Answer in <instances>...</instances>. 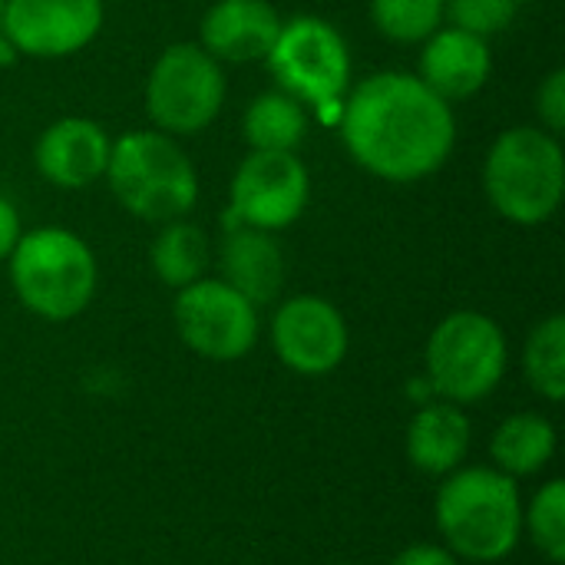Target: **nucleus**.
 I'll list each match as a JSON object with an SVG mask.
<instances>
[{
	"label": "nucleus",
	"mask_w": 565,
	"mask_h": 565,
	"mask_svg": "<svg viewBox=\"0 0 565 565\" xmlns=\"http://www.w3.org/2000/svg\"><path fill=\"white\" fill-rule=\"evenodd\" d=\"M338 129L348 156L394 185L440 172L457 146L454 106L404 70H381L354 83L341 103Z\"/></svg>",
	"instance_id": "f257e3e1"
},
{
	"label": "nucleus",
	"mask_w": 565,
	"mask_h": 565,
	"mask_svg": "<svg viewBox=\"0 0 565 565\" xmlns=\"http://www.w3.org/2000/svg\"><path fill=\"white\" fill-rule=\"evenodd\" d=\"M152 271L166 288H185L199 278H205L209 262H212V248H209V235L192 225L189 218H175L166 222L152 242L149 252Z\"/></svg>",
	"instance_id": "aec40b11"
},
{
	"label": "nucleus",
	"mask_w": 565,
	"mask_h": 565,
	"mask_svg": "<svg viewBox=\"0 0 565 565\" xmlns=\"http://www.w3.org/2000/svg\"><path fill=\"white\" fill-rule=\"evenodd\" d=\"M371 23L394 43H424L444 26V0H371Z\"/></svg>",
	"instance_id": "4be33fe9"
},
{
	"label": "nucleus",
	"mask_w": 565,
	"mask_h": 565,
	"mask_svg": "<svg viewBox=\"0 0 565 565\" xmlns=\"http://www.w3.org/2000/svg\"><path fill=\"white\" fill-rule=\"evenodd\" d=\"M113 199L142 222L185 218L199 202V172L185 149L159 129L122 132L106 162Z\"/></svg>",
	"instance_id": "7ed1b4c3"
},
{
	"label": "nucleus",
	"mask_w": 565,
	"mask_h": 565,
	"mask_svg": "<svg viewBox=\"0 0 565 565\" xmlns=\"http://www.w3.org/2000/svg\"><path fill=\"white\" fill-rule=\"evenodd\" d=\"M483 192L513 225H546L565 195V152L543 126L503 129L483 162Z\"/></svg>",
	"instance_id": "20e7f679"
},
{
	"label": "nucleus",
	"mask_w": 565,
	"mask_h": 565,
	"mask_svg": "<svg viewBox=\"0 0 565 565\" xmlns=\"http://www.w3.org/2000/svg\"><path fill=\"white\" fill-rule=\"evenodd\" d=\"M510 348L503 328L483 311H454L427 338L424 371L434 394L463 407L490 397L507 374Z\"/></svg>",
	"instance_id": "423d86ee"
},
{
	"label": "nucleus",
	"mask_w": 565,
	"mask_h": 565,
	"mask_svg": "<svg viewBox=\"0 0 565 565\" xmlns=\"http://www.w3.org/2000/svg\"><path fill=\"white\" fill-rule=\"evenodd\" d=\"M3 7H7V0H0V23H3Z\"/></svg>",
	"instance_id": "c85d7f7f"
},
{
	"label": "nucleus",
	"mask_w": 565,
	"mask_h": 565,
	"mask_svg": "<svg viewBox=\"0 0 565 565\" xmlns=\"http://www.w3.org/2000/svg\"><path fill=\"white\" fill-rule=\"evenodd\" d=\"M391 565H460V559L447 546L417 543V546H407Z\"/></svg>",
	"instance_id": "a878e982"
},
{
	"label": "nucleus",
	"mask_w": 565,
	"mask_h": 565,
	"mask_svg": "<svg viewBox=\"0 0 565 565\" xmlns=\"http://www.w3.org/2000/svg\"><path fill=\"white\" fill-rule=\"evenodd\" d=\"M7 262L17 301L43 321H70L96 295V255L70 228L40 225L23 232Z\"/></svg>",
	"instance_id": "39448f33"
},
{
	"label": "nucleus",
	"mask_w": 565,
	"mask_h": 565,
	"mask_svg": "<svg viewBox=\"0 0 565 565\" xmlns=\"http://www.w3.org/2000/svg\"><path fill=\"white\" fill-rule=\"evenodd\" d=\"M516 10L513 0H444V23L490 40L513 23Z\"/></svg>",
	"instance_id": "b1692460"
},
{
	"label": "nucleus",
	"mask_w": 565,
	"mask_h": 565,
	"mask_svg": "<svg viewBox=\"0 0 565 565\" xmlns=\"http://www.w3.org/2000/svg\"><path fill=\"white\" fill-rule=\"evenodd\" d=\"M490 454L500 473L507 477H533L550 467L556 454V427L533 411L510 414L490 440Z\"/></svg>",
	"instance_id": "6ab92c4d"
},
{
	"label": "nucleus",
	"mask_w": 565,
	"mask_h": 565,
	"mask_svg": "<svg viewBox=\"0 0 565 565\" xmlns=\"http://www.w3.org/2000/svg\"><path fill=\"white\" fill-rule=\"evenodd\" d=\"M281 23L271 0H215L199 23V46L218 63H258L275 46Z\"/></svg>",
	"instance_id": "4468645a"
},
{
	"label": "nucleus",
	"mask_w": 565,
	"mask_h": 565,
	"mask_svg": "<svg viewBox=\"0 0 565 565\" xmlns=\"http://www.w3.org/2000/svg\"><path fill=\"white\" fill-rule=\"evenodd\" d=\"M308 106L285 89L258 93L242 116V139L252 152H295L308 136Z\"/></svg>",
	"instance_id": "a211bd4d"
},
{
	"label": "nucleus",
	"mask_w": 565,
	"mask_h": 565,
	"mask_svg": "<svg viewBox=\"0 0 565 565\" xmlns=\"http://www.w3.org/2000/svg\"><path fill=\"white\" fill-rule=\"evenodd\" d=\"M228 96L225 70L218 60H212L199 43H169L146 79V113L152 119V129L182 139L205 132Z\"/></svg>",
	"instance_id": "0eeeda50"
},
{
	"label": "nucleus",
	"mask_w": 565,
	"mask_h": 565,
	"mask_svg": "<svg viewBox=\"0 0 565 565\" xmlns=\"http://www.w3.org/2000/svg\"><path fill=\"white\" fill-rule=\"evenodd\" d=\"M513 3H516V7H520V3H536V0H513Z\"/></svg>",
	"instance_id": "c756f323"
},
{
	"label": "nucleus",
	"mask_w": 565,
	"mask_h": 565,
	"mask_svg": "<svg viewBox=\"0 0 565 565\" xmlns=\"http://www.w3.org/2000/svg\"><path fill=\"white\" fill-rule=\"evenodd\" d=\"M103 30V0H7L0 36L13 53L63 60L86 50Z\"/></svg>",
	"instance_id": "9b49d317"
},
{
	"label": "nucleus",
	"mask_w": 565,
	"mask_h": 565,
	"mask_svg": "<svg viewBox=\"0 0 565 565\" xmlns=\"http://www.w3.org/2000/svg\"><path fill=\"white\" fill-rule=\"evenodd\" d=\"M265 63L278 79V89L291 93L308 109L321 116L331 109L341 113L351 89V53L334 23L308 13L285 20Z\"/></svg>",
	"instance_id": "6e6552de"
},
{
	"label": "nucleus",
	"mask_w": 565,
	"mask_h": 565,
	"mask_svg": "<svg viewBox=\"0 0 565 565\" xmlns=\"http://www.w3.org/2000/svg\"><path fill=\"white\" fill-rule=\"evenodd\" d=\"M493 73L490 40L460 26H440L420 43L417 76L450 106L477 96Z\"/></svg>",
	"instance_id": "2eb2a0df"
},
{
	"label": "nucleus",
	"mask_w": 565,
	"mask_h": 565,
	"mask_svg": "<svg viewBox=\"0 0 565 565\" xmlns=\"http://www.w3.org/2000/svg\"><path fill=\"white\" fill-rule=\"evenodd\" d=\"M470 417L450 401L424 404L407 427V457L427 477H447L460 470L470 450Z\"/></svg>",
	"instance_id": "f3484780"
},
{
	"label": "nucleus",
	"mask_w": 565,
	"mask_h": 565,
	"mask_svg": "<svg viewBox=\"0 0 565 565\" xmlns=\"http://www.w3.org/2000/svg\"><path fill=\"white\" fill-rule=\"evenodd\" d=\"M523 371L530 387L546 397L550 404H559L565 397V318L550 315L543 318L523 348Z\"/></svg>",
	"instance_id": "412c9836"
},
{
	"label": "nucleus",
	"mask_w": 565,
	"mask_h": 565,
	"mask_svg": "<svg viewBox=\"0 0 565 565\" xmlns=\"http://www.w3.org/2000/svg\"><path fill=\"white\" fill-rule=\"evenodd\" d=\"M218 278L245 295L255 308L271 305L285 285V252L275 242V232L228 222L218 248Z\"/></svg>",
	"instance_id": "dca6fc26"
},
{
	"label": "nucleus",
	"mask_w": 565,
	"mask_h": 565,
	"mask_svg": "<svg viewBox=\"0 0 565 565\" xmlns=\"http://www.w3.org/2000/svg\"><path fill=\"white\" fill-rule=\"evenodd\" d=\"M348 344L344 315L321 295H295L281 301L271 318V348L278 361L301 377H321L341 367Z\"/></svg>",
	"instance_id": "f8f14e48"
},
{
	"label": "nucleus",
	"mask_w": 565,
	"mask_h": 565,
	"mask_svg": "<svg viewBox=\"0 0 565 565\" xmlns=\"http://www.w3.org/2000/svg\"><path fill=\"white\" fill-rule=\"evenodd\" d=\"M308 199L311 175L295 152H248L228 185V222L281 232L305 215Z\"/></svg>",
	"instance_id": "9d476101"
},
{
	"label": "nucleus",
	"mask_w": 565,
	"mask_h": 565,
	"mask_svg": "<svg viewBox=\"0 0 565 565\" xmlns=\"http://www.w3.org/2000/svg\"><path fill=\"white\" fill-rule=\"evenodd\" d=\"M434 516L447 550L470 563H500L523 536L516 480L497 467H460L447 473L434 500Z\"/></svg>",
	"instance_id": "f03ea898"
},
{
	"label": "nucleus",
	"mask_w": 565,
	"mask_h": 565,
	"mask_svg": "<svg viewBox=\"0 0 565 565\" xmlns=\"http://www.w3.org/2000/svg\"><path fill=\"white\" fill-rule=\"evenodd\" d=\"M7 60H13V46L0 36V63H7Z\"/></svg>",
	"instance_id": "cd10ccee"
},
{
	"label": "nucleus",
	"mask_w": 565,
	"mask_h": 565,
	"mask_svg": "<svg viewBox=\"0 0 565 565\" xmlns=\"http://www.w3.org/2000/svg\"><path fill=\"white\" fill-rule=\"evenodd\" d=\"M341 565H348V563H341Z\"/></svg>",
	"instance_id": "7c9ffc66"
},
{
	"label": "nucleus",
	"mask_w": 565,
	"mask_h": 565,
	"mask_svg": "<svg viewBox=\"0 0 565 565\" xmlns=\"http://www.w3.org/2000/svg\"><path fill=\"white\" fill-rule=\"evenodd\" d=\"M109 149L113 139L96 119L63 116L36 136L33 166L50 185L76 192L106 175Z\"/></svg>",
	"instance_id": "ddd939ff"
},
{
	"label": "nucleus",
	"mask_w": 565,
	"mask_h": 565,
	"mask_svg": "<svg viewBox=\"0 0 565 565\" xmlns=\"http://www.w3.org/2000/svg\"><path fill=\"white\" fill-rule=\"evenodd\" d=\"M182 344L205 361H242L258 341V308L222 278H199L175 291L172 305Z\"/></svg>",
	"instance_id": "1a4fd4ad"
},
{
	"label": "nucleus",
	"mask_w": 565,
	"mask_h": 565,
	"mask_svg": "<svg viewBox=\"0 0 565 565\" xmlns=\"http://www.w3.org/2000/svg\"><path fill=\"white\" fill-rule=\"evenodd\" d=\"M536 116L540 126L553 136H563L565 129V70L556 66L546 73V79L536 89Z\"/></svg>",
	"instance_id": "393cba45"
},
{
	"label": "nucleus",
	"mask_w": 565,
	"mask_h": 565,
	"mask_svg": "<svg viewBox=\"0 0 565 565\" xmlns=\"http://www.w3.org/2000/svg\"><path fill=\"white\" fill-rule=\"evenodd\" d=\"M523 530L530 533L533 546L550 559L565 563V483L550 480L523 510Z\"/></svg>",
	"instance_id": "5701e85b"
},
{
	"label": "nucleus",
	"mask_w": 565,
	"mask_h": 565,
	"mask_svg": "<svg viewBox=\"0 0 565 565\" xmlns=\"http://www.w3.org/2000/svg\"><path fill=\"white\" fill-rule=\"evenodd\" d=\"M20 235H23L20 215H17V209H13V202L0 195V262L10 258V252H13V245L20 242Z\"/></svg>",
	"instance_id": "bb28decb"
}]
</instances>
